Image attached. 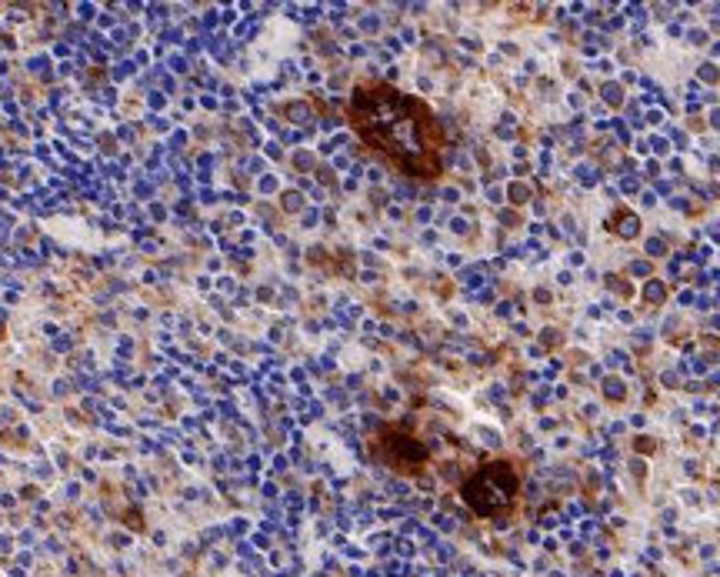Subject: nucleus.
<instances>
[{"mask_svg": "<svg viewBox=\"0 0 720 577\" xmlns=\"http://www.w3.org/2000/svg\"><path fill=\"white\" fill-rule=\"evenodd\" d=\"M514 471L507 464H490L464 484V501L471 504L477 514H500L514 501Z\"/></svg>", "mask_w": 720, "mask_h": 577, "instance_id": "obj_2", "label": "nucleus"}, {"mask_svg": "<svg viewBox=\"0 0 720 577\" xmlns=\"http://www.w3.org/2000/svg\"><path fill=\"white\" fill-rule=\"evenodd\" d=\"M353 127L370 147L383 150L411 174H437L441 167V127L430 110L387 84L360 87L351 101Z\"/></svg>", "mask_w": 720, "mask_h": 577, "instance_id": "obj_1", "label": "nucleus"}]
</instances>
